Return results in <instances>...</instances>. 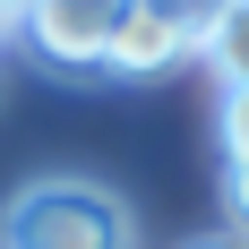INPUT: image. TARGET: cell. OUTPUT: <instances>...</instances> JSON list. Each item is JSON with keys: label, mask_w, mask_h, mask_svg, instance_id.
<instances>
[{"label": "cell", "mask_w": 249, "mask_h": 249, "mask_svg": "<svg viewBox=\"0 0 249 249\" xmlns=\"http://www.w3.org/2000/svg\"><path fill=\"white\" fill-rule=\"evenodd\" d=\"M224 198H232V215H241V232H249V163H224Z\"/></svg>", "instance_id": "obj_6"}, {"label": "cell", "mask_w": 249, "mask_h": 249, "mask_svg": "<svg viewBox=\"0 0 249 249\" xmlns=\"http://www.w3.org/2000/svg\"><path fill=\"white\" fill-rule=\"evenodd\" d=\"M180 249H249L241 232H198V241H180Z\"/></svg>", "instance_id": "obj_7"}, {"label": "cell", "mask_w": 249, "mask_h": 249, "mask_svg": "<svg viewBox=\"0 0 249 249\" xmlns=\"http://www.w3.org/2000/svg\"><path fill=\"white\" fill-rule=\"evenodd\" d=\"M198 60L224 77V95H232V86H249V0H215V9H206Z\"/></svg>", "instance_id": "obj_4"}, {"label": "cell", "mask_w": 249, "mask_h": 249, "mask_svg": "<svg viewBox=\"0 0 249 249\" xmlns=\"http://www.w3.org/2000/svg\"><path fill=\"white\" fill-rule=\"evenodd\" d=\"M215 129H224V155H232V163H249V86H232V95H224Z\"/></svg>", "instance_id": "obj_5"}, {"label": "cell", "mask_w": 249, "mask_h": 249, "mask_svg": "<svg viewBox=\"0 0 249 249\" xmlns=\"http://www.w3.org/2000/svg\"><path fill=\"white\" fill-rule=\"evenodd\" d=\"M0 26H9V9H0Z\"/></svg>", "instance_id": "obj_9"}, {"label": "cell", "mask_w": 249, "mask_h": 249, "mask_svg": "<svg viewBox=\"0 0 249 249\" xmlns=\"http://www.w3.org/2000/svg\"><path fill=\"white\" fill-rule=\"evenodd\" d=\"M206 26L189 18V0H138L121 26V43H112V69L121 77H155V69H172V60H189L198 52Z\"/></svg>", "instance_id": "obj_3"}, {"label": "cell", "mask_w": 249, "mask_h": 249, "mask_svg": "<svg viewBox=\"0 0 249 249\" xmlns=\"http://www.w3.org/2000/svg\"><path fill=\"white\" fill-rule=\"evenodd\" d=\"M129 9L138 0H26L18 26H26V43L43 60H60V69H112V43H121Z\"/></svg>", "instance_id": "obj_2"}, {"label": "cell", "mask_w": 249, "mask_h": 249, "mask_svg": "<svg viewBox=\"0 0 249 249\" xmlns=\"http://www.w3.org/2000/svg\"><path fill=\"white\" fill-rule=\"evenodd\" d=\"M0 249H138V232H129V206L103 180L52 172V180H26L9 198Z\"/></svg>", "instance_id": "obj_1"}, {"label": "cell", "mask_w": 249, "mask_h": 249, "mask_svg": "<svg viewBox=\"0 0 249 249\" xmlns=\"http://www.w3.org/2000/svg\"><path fill=\"white\" fill-rule=\"evenodd\" d=\"M0 9H9V18H18V9H26V0H0Z\"/></svg>", "instance_id": "obj_8"}]
</instances>
